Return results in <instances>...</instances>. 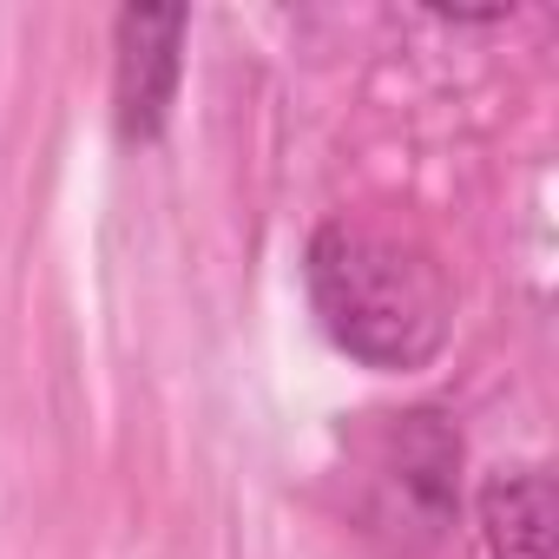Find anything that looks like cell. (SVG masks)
Listing matches in <instances>:
<instances>
[{"mask_svg":"<svg viewBox=\"0 0 559 559\" xmlns=\"http://www.w3.org/2000/svg\"><path fill=\"white\" fill-rule=\"evenodd\" d=\"M304 284L330 343L362 369L408 376L448 349L454 330L448 270L408 224L369 211L323 217L304 250Z\"/></svg>","mask_w":559,"mask_h":559,"instance_id":"6da1fadb","label":"cell"},{"mask_svg":"<svg viewBox=\"0 0 559 559\" xmlns=\"http://www.w3.org/2000/svg\"><path fill=\"white\" fill-rule=\"evenodd\" d=\"M185 8H119L112 21V126L126 145H152L178 99L185 67Z\"/></svg>","mask_w":559,"mask_h":559,"instance_id":"7a4b0ae2","label":"cell"},{"mask_svg":"<svg viewBox=\"0 0 559 559\" xmlns=\"http://www.w3.org/2000/svg\"><path fill=\"white\" fill-rule=\"evenodd\" d=\"M474 526L487 559H552L559 493L546 467H493L474 493Z\"/></svg>","mask_w":559,"mask_h":559,"instance_id":"3957f363","label":"cell"}]
</instances>
